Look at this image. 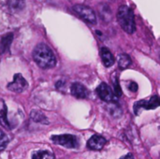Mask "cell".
Masks as SVG:
<instances>
[{
	"label": "cell",
	"instance_id": "obj_1",
	"mask_svg": "<svg viewBox=\"0 0 160 159\" xmlns=\"http://www.w3.org/2000/svg\"><path fill=\"white\" fill-rule=\"evenodd\" d=\"M33 58L36 64L42 69H50L56 66V57L52 50L45 43L38 44L33 51Z\"/></svg>",
	"mask_w": 160,
	"mask_h": 159
},
{
	"label": "cell",
	"instance_id": "obj_2",
	"mask_svg": "<svg viewBox=\"0 0 160 159\" xmlns=\"http://www.w3.org/2000/svg\"><path fill=\"white\" fill-rule=\"evenodd\" d=\"M117 21L122 27V29L127 32L128 34H133L136 30V23H135V17L133 10L124 5L118 8L117 11Z\"/></svg>",
	"mask_w": 160,
	"mask_h": 159
},
{
	"label": "cell",
	"instance_id": "obj_3",
	"mask_svg": "<svg viewBox=\"0 0 160 159\" xmlns=\"http://www.w3.org/2000/svg\"><path fill=\"white\" fill-rule=\"evenodd\" d=\"M51 140L55 144L61 145L68 149H77L80 147L79 139L71 134H63V135H53L51 137Z\"/></svg>",
	"mask_w": 160,
	"mask_h": 159
},
{
	"label": "cell",
	"instance_id": "obj_4",
	"mask_svg": "<svg viewBox=\"0 0 160 159\" xmlns=\"http://www.w3.org/2000/svg\"><path fill=\"white\" fill-rule=\"evenodd\" d=\"M72 10L76 14H78L83 21H85L89 23H92V24L97 23L96 13H95L94 9H92L90 7L82 5V4H77L72 7Z\"/></svg>",
	"mask_w": 160,
	"mask_h": 159
},
{
	"label": "cell",
	"instance_id": "obj_5",
	"mask_svg": "<svg viewBox=\"0 0 160 159\" xmlns=\"http://www.w3.org/2000/svg\"><path fill=\"white\" fill-rule=\"evenodd\" d=\"M158 106H159V97L156 95V96L151 97L147 100L146 99H142V100H139V101L135 102L133 109H134L135 114L138 115L142 109H144V110H155Z\"/></svg>",
	"mask_w": 160,
	"mask_h": 159
},
{
	"label": "cell",
	"instance_id": "obj_6",
	"mask_svg": "<svg viewBox=\"0 0 160 159\" xmlns=\"http://www.w3.org/2000/svg\"><path fill=\"white\" fill-rule=\"evenodd\" d=\"M97 94L99 97L100 99H102L105 102L108 103H115L118 99V97L114 95L113 91L112 88L106 83V82H101L98 87H97Z\"/></svg>",
	"mask_w": 160,
	"mask_h": 159
},
{
	"label": "cell",
	"instance_id": "obj_7",
	"mask_svg": "<svg viewBox=\"0 0 160 159\" xmlns=\"http://www.w3.org/2000/svg\"><path fill=\"white\" fill-rule=\"evenodd\" d=\"M28 87V83L26 80L23 78V76L20 73H16L13 76V81L10 82L8 85L7 88L14 93H22L23 92L26 88Z\"/></svg>",
	"mask_w": 160,
	"mask_h": 159
},
{
	"label": "cell",
	"instance_id": "obj_8",
	"mask_svg": "<svg viewBox=\"0 0 160 159\" xmlns=\"http://www.w3.org/2000/svg\"><path fill=\"white\" fill-rule=\"evenodd\" d=\"M70 93L73 97L80 99L87 98L89 96L88 89L81 82H73L70 86Z\"/></svg>",
	"mask_w": 160,
	"mask_h": 159
},
{
	"label": "cell",
	"instance_id": "obj_9",
	"mask_svg": "<svg viewBox=\"0 0 160 159\" xmlns=\"http://www.w3.org/2000/svg\"><path fill=\"white\" fill-rule=\"evenodd\" d=\"M106 143H107V140L104 137L96 134L92 136L87 142V148L94 151H100L105 146Z\"/></svg>",
	"mask_w": 160,
	"mask_h": 159
},
{
	"label": "cell",
	"instance_id": "obj_10",
	"mask_svg": "<svg viewBox=\"0 0 160 159\" xmlns=\"http://www.w3.org/2000/svg\"><path fill=\"white\" fill-rule=\"evenodd\" d=\"M100 57H101V60L106 67H110L113 66L115 63L114 56L112 55V53L111 52V51L108 48L103 47L100 49Z\"/></svg>",
	"mask_w": 160,
	"mask_h": 159
},
{
	"label": "cell",
	"instance_id": "obj_11",
	"mask_svg": "<svg viewBox=\"0 0 160 159\" xmlns=\"http://www.w3.org/2000/svg\"><path fill=\"white\" fill-rule=\"evenodd\" d=\"M12 41H13L12 33H7L4 36H2L1 40H0V53L1 54H4L9 51Z\"/></svg>",
	"mask_w": 160,
	"mask_h": 159
},
{
	"label": "cell",
	"instance_id": "obj_12",
	"mask_svg": "<svg viewBox=\"0 0 160 159\" xmlns=\"http://www.w3.org/2000/svg\"><path fill=\"white\" fill-rule=\"evenodd\" d=\"M0 124L7 129L11 128V126L8 119V108L3 99H0Z\"/></svg>",
	"mask_w": 160,
	"mask_h": 159
},
{
	"label": "cell",
	"instance_id": "obj_13",
	"mask_svg": "<svg viewBox=\"0 0 160 159\" xmlns=\"http://www.w3.org/2000/svg\"><path fill=\"white\" fill-rule=\"evenodd\" d=\"M8 6L11 11L18 12L24 8L25 1L24 0H8Z\"/></svg>",
	"mask_w": 160,
	"mask_h": 159
},
{
	"label": "cell",
	"instance_id": "obj_14",
	"mask_svg": "<svg viewBox=\"0 0 160 159\" xmlns=\"http://www.w3.org/2000/svg\"><path fill=\"white\" fill-rule=\"evenodd\" d=\"M117 63H118V66L121 69H126L131 65L132 60H131L129 55H128L126 53H121L118 55Z\"/></svg>",
	"mask_w": 160,
	"mask_h": 159
},
{
	"label": "cell",
	"instance_id": "obj_15",
	"mask_svg": "<svg viewBox=\"0 0 160 159\" xmlns=\"http://www.w3.org/2000/svg\"><path fill=\"white\" fill-rule=\"evenodd\" d=\"M30 116H31V119L36 123H41V124H45V125L49 124L46 116L38 111H32Z\"/></svg>",
	"mask_w": 160,
	"mask_h": 159
},
{
	"label": "cell",
	"instance_id": "obj_16",
	"mask_svg": "<svg viewBox=\"0 0 160 159\" xmlns=\"http://www.w3.org/2000/svg\"><path fill=\"white\" fill-rule=\"evenodd\" d=\"M32 159H54V156L49 151H38L33 153Z\"/></svg>",
	"mask_w": 160,
	"mask_h": 159
},
{
	"label": "cell",
	"instance_id": "obj_17",
	"mask_svg": "<svg viewBox=\"0 0 160 159\" xmlns=\"http://www.w3.org/2000/svg\"><path fill=\"white\" fill-rule=\"evenodd\" d=\"M8 142H9V140L8 136L0 129V152L6 149Z\"/></svg>",
	"mask_w": 160,
	"mask_h": 159
},
{
	"label": "cell",
	"instance_id": "obj_18",
	"mask_svg": "<svg viewBox=\"0 0 160 159\" xmlns=\"http://www.w3.org/2000/svg\"><path fill=\"white\" fill-rule=\"evenodd\" d=\"M112 82H113V93L114 95L119 97L122 96V89L120 87V84H119V81H118V77H114L112 79Z\"/></svg>",
	"mask_w": 160,
	"mask_h": 159
},
{
	"label": "cell",
	"instance_id": "obj_19",
	"mask_svg": "<svg viewBox=\"0 0 160 159\" xmlns=\"http://www.w3.org/2000/svg\"><path fill=\"white\" fill-rule=\"evenodd\" d=\"M128 88L129 91L135 93V92L138 91V84L135 82H129L128 84Z\"/></svg>",
	"mask_w": 160,
	"mask_h": 159
},
{
	"label": "cell",
	"instance_id": "obj_20",
	"mask_svg": "<svg viewBox=\"0 0 160 159\" xmlns=\"http://www.w3.org/2000/svg\"><path fill=\"white\" fill-rule=\"evenodd\" d=\"M120 159H134V157L131 154H128V155H126L125 157H121Z\"/></svg>",
	"mask_w": 160,
	"mask_h": 159
}]
</instances>
